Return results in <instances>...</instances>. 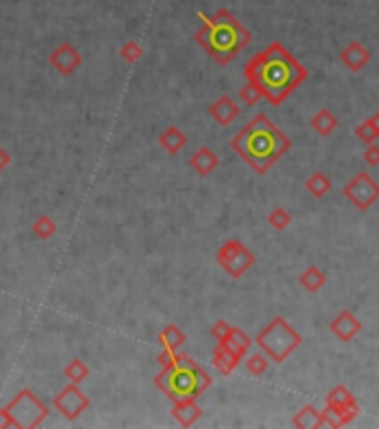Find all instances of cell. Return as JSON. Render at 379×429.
<instances>
[{
    "mask_svg": "<svg viewBox=\"0 0 379 429\" xmlns=\"http://www.w3.org/2000/svg\"><path fill=\"white\" fill-rule=\"evenodd\" d=\"M216 262H219V266L230 277H241L252 264H255V255H252L239 240H228L219 251H216Z\"/></svg>",
    "mask_w": 379,
    "mask_h": 429,
    "instance_id": "7",
    "label": "cell"
},
{
    "mask_svg": "<svg viewBox=\"0 0 379 429\" xmlns=\"http://www.w3.org/2000/svg\"><path fill=\"white\" fill-rule=\"evenodd\" d=\"M9 163H11V154L3 148V145H0V173H3Z\"/></svg>",
    "mask_w": 379,
    "mask_h": 429,
    "instance_id": "25",
    "label": "cell"
},
{
    "mask_svg": "<svg viewBox=\"0 0 379 429\" xmlns=\"http://www.w3.org/2000/svg\"><path fill=\"white\" fill-rule=\"evenodd\" d=\"M190 166L197 170L201 177H208L216 166H219V157H216L208 145H201V148L190 157Z\"/></svg>",
    "mask_w": 379,
    "mask_h": 429,
    "instance_id": "12",
    "label": "cell"
},
{
    "mask_svg": "<svg viewBox=\"0 0 379 429\" xmlns=\"http://www.w3.org/2000/svg\"><path fill=\"white\" fill-rule=\"evenodd\" d=\"M54 407H56V412H61L67 421H76L89 407V398L80 391L78 385L70 382V385L63 387L59 396L54 398Z\"/></svg>",
    "mask_w": 379,
    "mask_h": 429,
    "instance_id": "8",
    "label": "cell"
},
{
    "mask_svg": "<svg viewBox=\"0 0 379 429\" xmlns=\"http://www.w3.org/2000/svg\"><path fill=\"white\" fill-rule=\"evenodd\" d=\"M246 365H248V369L252 371V374L259 376V374H263V371H266V367H268V360L257 354V356H250Z\"/></svg>",
    "mask_w": 379,
    "mask_h": 429,
    "instance_id": "20",
    "label": "cell"
},
{
    "mask_svg": "<svg viewBox=\"0 0 379 429\" xmlns=\"http://www.w3.org/2000/svg\"><path fill=\"white\" fill-rule=\"evenodd\" d=\"M121 56H123L125 63H136L143 56V50H141V45L136 43V41H128L121 48Z\"/></svg>",
    "mask_w": 379,
    "mask_h": 429,
    "instance_id": "19",
    "label": "cell"
},
{
    "mask_svg": "<svg viewBox=\"0 0 379 429\" xmlns=\"http://www.w3.org/2000/svg\"><path fill=\"white\" fill-rule=\"evenodd\" d=\"M288 221H290V217L285 214V210H274V212L270 214V224L277 226V228H283V226L288 224Z\"/></svg>",
    "mask_w": 379,
    "mask_h": 429,
    "instance_id": "23",
    "label": "cell"
},
{
    "mask_svg": "<svg viewBox=\"0 0 379 429\" xmlns=\"http://www.w3.org/2000/svg\"><path fill=\"white\" fill-rule=\"evenodd\" d=\"M219 344H223V347H228V349H232V351L239 354V356H244V354H246V349L250 347V340L246 337L244 331H239V329H235V326H230L228 335L223 337V340H221Z\"/></svg>",
    "mask_w": 379,
    "mask_h": 429,
    "instance_id": "16",
    "label": "cell"
},
{
    "mask_svg": "<svg viewBox=\"0 0 379 429\" xmlns=\"http://www.w3.org/2000/svg\"><path fill=\"white\" fill-rule=\"evenodd\" d=\"M172 416L181 427H190L201 419V407L197 398H181L174 400V407H172Z\"/></svg>",
    "mask_w": 379,
    "mask_h": 429,
    "instance_id": "10",
    "label": "cell"
},
{
    "mask_svg": "<svg viewBox=\"0 0 379 429\" xmlns=\"http://www.w3.org/2000/svg\"><path fill=\"white\" fill-rule=\"evenodd\" d=\"M228 331H230V324L228 322H223V320H219V322H216L214 326H212V335L216 337V342H221L223 340V337L228 335Z\"/></svg>",
    "mask_w": 379,
    "mask_h": 429,
    "instance_id": "22",
    "label": "cell"
},
{
    "mask_svg": "<svg viewBox=\"0 0 379 429\" xmlns=\"http://www.w3.org/2000/svg\"><path fill=\"white\" fill-rule=\"evenodd\" d=\"M241 99H244L248 106L257 103V101L261 99V92H259V87H257L255 83H250V81H248V85H246L244 89H241Z\"/></svg>",
    "mask_w": 379,
    "mask_h": 429,
    "instance_id": "21",
    "label": "cell"
},
{
    "mask_svg": "<svg viewBox=\"0 0 379 429\" xmlns=\"http://www.w3.org/2000/svg\"><path fill=\"white\" fill-rule=\"evenodd\" d=\"M87 376H89V367L80 358H74L65 365V378L74 382V385H80Z\"/></svg>",
    "mask_w": 379,
    "mask_h": 429,
    "instance_id": "17",
    "label": "cell"
},
{
    "mask_svg": "<svg viewBox=\"0 0 379 429\" xmlns=\"http://www.w3.org/2000/svg\"><path fill=\"white\" fill-rule=\"evenodd\" d=\"M232 148L255 168L257 173H266L272 161L288 148L283 134L272 126L266 117H257L232 139Z\"/></svg>",
    "mask_w": 379,
    "mask_h": 429,
    "instance_id": "3",
    "label": "cell"
},
{
    "mask_svg": "<svg viewBox=\"0 0 379 429\" xmlns=\"http://www.w3.org/2000/svg\"><path fill=\"white\" fill-rule=\"evenodd\" d=\"M257 344L274 360V363H281V360L299 344V335H297L281 318H277L257 335Z\"/></svg>",
    "mask_w": 379,
    "mask_h": 429,
    "instance_id": "5",
    "label": "cell"
},
{
    "mask_svg": "<svg viewBox=\"0 0 379 429\" xmlns=\"http://www.w3.org/2000/svg\"><path fill=\"white\" fill-rule=\"evenodd\" d=\"M158 143L163 145V150L170 152V154H179L183 148L188 145V137L183 134L177 126H170L163 134H161Z\"/></svg>",
    "mask_w": 379,
    "mask_h": 429,
    "instance_id": "14",
    "label": "cell"
},
{
    "mask_svg": "<svg viewBox=\"0 0 379 429\" xmlns=\"http://www.w3.org/2000/svg\"><path fill=\"white\" fill-rule=\"evenodd\" d=\"M210 115H212V119H214L216 123H219V126L228 128L230 123L237 119L239 108H237V103H235V101L230 99V96H221V99H216L214 103H212Z\"/></svg>",
    "mask_w": 379,
    "mask_h": 429,
    "instance_id": "11",
    "label": "cell"
},
{
    "mask_svg": "<svg viewBox=\"0 0 379 429\" xmlns=\"http://www.w3.org/2000/svg\"><path fill=\"white\" fill-rule=\"evenodd\" d=\"M156 389H161L170 400L199 398L212 385V378L205 369L197 365L186 354H174V360L168 367H161V374L154 378Z\"/></svg>",
    "mask_w": 379,
    "mask_h": 429,
    "instance_id": "4",
    "label": "cell"
},
{
    "mask_svg": "<svg viewBox=\"0 0 379 429\" xmlns=\"http://www.w3.org/2000/svg\"><path fill=\"white\" fill-rule=\"evenodd\" d=\"M239 363H241V356L239 354H235L232 349H228V347H223V344H219L214 349V354H212V365L216 367L221 371V374H232V371L239 367Z\"/></svg>",
    "mask_w": 379,
    "mask_h": 429,
    "instance_id": "13",
    "label": "cell"
},
{
    "mask_svg": "<svg viewBox=\"0 0 379 429\" xmlns=\"http://www.w3.org/2000/svg\"><path fill=\"white\" fill-rule=\"evenodd\" d=\"M186 342V333H183L177 324H168L163 331L158 333V344L161 349H168V351H179Z\"/></svg>",
    "mask_w": 379,
    "mask_h": 429,
    "instance_id": "15",
    "label": "cell"
},
{
    "mask_svg": "<svg viewBox=\"0 0 379 429\" xmlns=\"http://www.w3.org/2000/svg\"><path fill=\"white\" fill-rule=\"evenodd\" d=\"M199 18L203 20V27L194 34V38L219 65H228L250 41V34L225 9L216 11L214 16H205L199 11Z\"/></svg>",
    "mask_w": 379,
    "mask_h": 429,
    "instance_id": "2",
    "label": "cell"
},
{
    "mask_svg": "<svg viewBox=\"0 0 379 429\" xmlns=\"http://www.w3.org/2000/svg\"><path fill=\"white\" fill-rule=\"evenodd\" d=\"M0 427H16L14 419H11V414L7 412V407L0 409Z\"/></svg>",
    "mask_w": 379,
    "mask_h": 429,
    "instance_id": "24",
    "label": "cell"
},
{
    "mask_svg": "<svg viewBox=\"0 0 379 429\" xmlns=\"http://www.w3.org/2000/svg\"><path fill=\"white\" fill-rule=\"evenodd\" d=\"M299 74V67L279 45H272L270 50L259 54L257 59H252L246 65V78L250 83H255L261 96H268L272 103H279L290 92Z\"/></svg>",
    "mask_w": 379,
    "mask_h": 429,
    "instance_id": "1",
    "label": "cell"
},
{
    "mask_svg": "<svg viewBox=\"0 0 379 429\" xmlns=\"http://www.w3.org/2000/svg\"><path fill=\"white\" fill-rule=\"evenodd\" d=\"M7 412L11 414L16 427H27V429L43 425L50 414L45 402L31 389H20L14 396V400L7 405Z\"/></svg>",
    "mask_w": 379,
    "mask_h": 429,
    "instance_id": "6",
    "label": "cell"
},
{
    "mask_svg": "<svg viewBox=\"0 0 379 429\" xmlns=\"http://www.w3.org/2000/svg\"><path fill=\"white\" fill-rule=\"evenodd\" d=\"M31 233L38 237V240H50V237L56 235V221L50 217V214H40V217L34 221Z\"/></svg>",
    "mask_w": 379,
    "mask_h": 429,
    "instance_id": "18",
    "label": "cell"
},
{
    "mask_svg": "<svg viewBox=\"0 0 379 429\" xmlns=\"http://www.w3.org/2000/svg\"><path fill=\"white\" fill-rule=\"evenodd\" d=\"M80 63H83V54H80L72 43L59 45L50 56V65L63 76H70L76 67H80Z\"/></svg>",
    "mask_w": 379,
    "mask_h": 429,
    "instance_id": "9",
    "label": "cell"
}]
</instances>
